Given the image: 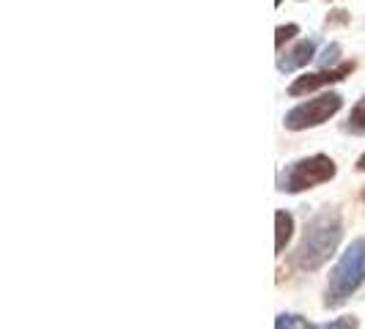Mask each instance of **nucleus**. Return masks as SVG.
Returning a JSON list of instances; mask_svg holds the SVG:
<instances>
[{
  "label": "nucleus",
  "instance_id": "nucleus-1",
  "mask_svg": "<svg viewBox=\"0 0 365 329\" xmlns=\"http://www.w3.org/2000/svg\"><path fill=\"white\" fill-rule=\"evenodd\" d=\"M344 236V219L341 212L324 206L319 214H313L311 222L305 225V234L299 239L297 250L292 253V266L302 272H316L335 256L338 244Z\"/></svg>",
  "mask_w": 365,
  "mask_h": 329
},
{
  "label": "nucleus",
  "instance_id": "nucleus-2",
  "mask_svg": "<svg viewBox=\"0 0 365 329\" xmlns=\"http://www.w3.org/2000/svg\"><path fill=\"white\" fill-rule=\"evenodd\" d=\"M365 283V236L354 239L346 253L338 258L335 269L329 272L327 288H324V308L335 310L346 305L349 296Z\"/></svg>",
  "mask_w": 365,
  "mask_h": 329
},
{
  "label": "nucleus",
  "instance_id": "nucleus-3",
  "mask_svg": "<svg viewBox=\"0 0 365 329\" xmlns=\"http://www.w3.org/2000/svg\"><path fill=\"white\" fill-rule=\"evenodd\" d=\"M335 173H338L335 162L324 154H316V157H308V160H297V162L286 164L277 173V189L297 195V192H305V189H313L319 184L335 179Z\"/></svg>",
  "mask_w": 365,
  "mask_h": 329
},
{
  "label": "nucleus",
  "instance_id": "nucleus-4",
  "mask_svg": "<svg viewBox=\"0 0 365 329\" xmlns=\"http://www.w3.org/2000/svg\"><path fill=\"white\" fill-rule=\"evenodd\" d=\"M341 105H344V99L338 93H322V96L308 99V102H302V105L289 110L286 118H283V124H286V129H292V132L319 127V124L329 121L341 110Z\"/></svg>",
  "mask_w": 365,
  "mask_h": 329
},
{
  "label": "nucleus",
  "instance_id": "nucleus-5",
  "mask_svg": "<svg viewBox=\"0 0 365 329\" xmlns=\"http://www.w3.org/2000/svg\"><path fill=\"white\" fill-rule=\"evenodd\" d=\"M354 72V63L351 61H344L338 66H329V69H322L316 74H305V77H297L292 85H289V93L292 96H302V93H311L316 88H324V85H332V83H341L346 74Z\"/></svg>",
  "mask_w": 365,
  "mask_h": 329
},
{
  "label": "nucleus",
  "instance_id": "nucleus-6",
  "mask_svg": "<svg viewBox=\"0 0 365 329\" xmlns=\"http://www.w3.org/2000/svg\"><path fill=\"white\" fill-rule=\"evenodd\" d=\"M313 55H316V41H313V38H302V41L294 44L292 50L280 53V58H277V69H280L283 74L297 72V69H302L305 63H311Z\"/></svg>",
  "mask_w": 365,
  "mask_h": 329
},
{
  "label": "nucleus",
  "instance_id": "nucleus-7",
  "mask_svg": "<svg viewBox=\"0 0 365 329\" xmlns=\"http://www.w3.org/2000/svg\"><path fill=\"white\" fill-rule=\"evenodd\" d=\"M294 234V217L289 212H277L274 214V253H286V244Z\"/></svg>",
  "mask_w": 365,
  "mask_h": 329
},
{
  "label": "nucleus",
  "instance_id": "nucleus-8",
  "mask_svg": "<svg viewBox=\"0 0 365 329\" xmlns=\"http://www.w3.org/2000/svg\"><path fill=\"white\" fill-rule=\"evenodd\" d=\"M346 132H351V135H365V99H360L351 108V113H349Z\"/></svg>",
  "mask_w": 365,
  "mask_h": 329
},
{
  "label": "nucleus",
  "instance_id": "nucleus-9",
  "mask_svg": "<svg viewBox=\"0 0 365 329\" xmlns=\"http://www.w3.org/2000/svg\"><path fill=\"white\" fill-rule=\"evenodd\" d=\"M274 329H313L308 318L297 315V313H280L277 321H274Z\"/></svg>",
  "mask_w": 365,
  "mask_h": 329
},
{
  "label": "nucleus",
  "instance_id": "nucleus-10",
  "mask_svg": "<svg viewBox=\"0 0 365 329\" xmlns=\"http://www.w3.org/2000/svg\"><path fill=\"white\" fill-rule=\"evenodd\" d=\"M299 33V28L297 25H280L277 28V36H274V47H277V53H283V44L289 41V38H294Z\"/></svg>",
  "mask_w": 365,
  "mask_h": 329
},
{
  "label": "nucleus",
  "instance_id": "nucleus-11",
  "mask_svg": "<svg viewBox=\"0 0 365 329\" xmlns=\"http://www.w3.org/2000/svg\"><path fill=\"white\" fill-rule=\"evenodd\" d=\"M338 58H341V44H329L327 50L322 53V58H319V63H322V69H329V66H335L338 63Z\"/></svg>",
  "mask_w": 365,
  "mask_h": 329
},
{
  "label": "nucleus",
  "instance_id": "nucleus-12",
  "mask_svg": "<svg viewBox=\"0 0 365 329\" xmlns=\"http://www.w3.org/2000/svg\"><path fill=\"white\" fill-rule=\"evenodd\" d=\"M319 329H360V321L354 315H344V318H335V321H329Z\"/></svg>",
  "mask_w": 365,
  "mask_h": 329
},
{
  "label": "nucleus",
  "instance_id": "nucleus-13",
  "mask_svg": "<svg viewBox=\"0 0 365 329\" xmlns=\"http://www.w3.org/2000/svg\"><path fill=\"white\" fill-rule=\"evenodd\" d=\"M357 170H360V173H365V154L357 160Z\"/></svg>",
  "mask_w": 365,
  "mask_h": 329
},
{
  "label": "nucleus",
  "instance_id": "nucleus-14",
  "mask_svg": "<svg viewBox=\"0 0 365 329\" xmlns=\"http://www.w3.org/2000/svg\"><path fill=\"white\" fill-rule=\"evenodd\" d=\"M360 198H363V201H365V189H363V195H360Z\"/></svg>",
  "mask_w": 365,
  "mask_h": 329
}]
</instances>
